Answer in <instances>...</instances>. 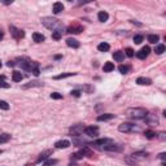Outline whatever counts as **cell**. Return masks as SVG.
Returning a JSON list of instances; mask_svg holds the SVG:
<instances>
[{
  "instance_id": "6da1fadb",
  "label": "cell",
  "mask_w": 166,
  "mask_h": 166,
  "mask_svg": "<svg viewBox=\"0 0 166 166\" xmlns=\"http://www.w3.org/2000/svg\"><path fill=\"white\" fill-rule=\"evenodd\" d=\"M42 23H43L47 29L52 30L53 32L59 31V32H61V34L64 32V25L57 18H53V17H43V18H42Z\"/></svg>"
},
{
  "instance_id": "7a4b0ae2",
  "label": "cell",
  "mask_w": 166,
  "mask_h": 166,
  "mask_svg": "<svg viewBox=\"0 0 166 166\" xmlns=\"http://www.w3.org/2000/svg\"><path fill=\"white\" fill-rule=\"evenodd\" d=\"M148 112L144 108H130L126 110V116L131 119H144Z\"/></svg>"
},
{
  "instance_id": "3957f363",
  "label": "cell",
  "mask_w": 166,
  "mask_h": 166,
  "mask_svg": "<svg viewBox=\"0 0 166 166\" xmlns=\"http://www.w3.org/2000/svg\"><path fill=\"white\" fill-rule=\"evenodd\" d=\"M118 130L121 132H125V134H129V132H139L141 131V127L138 125H134V123L130 122H123L118 126Z\"/></svg>"
},
{
  "instance_id": "277c9868",
  "label": "cell",
  "mask_w": 166,
  "mask_h": 166,
  "mask_svg": "<svg viewBox=\"0 0 166 166\" xmlns=\"http://www.w3.org/2000/svg\"><path fill=\"white\" fill-rule=\"evenodd\" d=\"M112 143H114L112 139H108V138H104V139H97V140H93L92 143H90V146H92V147H95V148H99L100 149L101 147H104V146H108V144H112Z\"/></svg>"
},
{
  "instance_id": "5b68a950",
  "label": "cell",
  "mask_w": 166,
  "mask_h": 166,
  "mask_svg": "<svg viewBox=\"0 0 166 166\" xmlns=\"http://www.w3.org/2000/svg\"><path fill=\"white\" fill-rule=\"evenodd\" d=\"M101 150H108V152H121V150L123 149V147L121 146V144H108V146H104L100 148Z\"/></svg>"
},
{
  "instance_id": "8992f818",
  "label": "cell",
  "mask_w": 166,
  "mask_h": 166,
  "mask_svg": "<svg viewBox=\"0 0 166 166\" xmlns=\"http://www.w3.org/2000/svg\"><path fill=\"white\" fill-rule=\"evenodd\" d=\"M84 134L91 138L99 136V127L97 126H87V127H84Z\"/></svg>"
},
{
  "instance_id": "52a82bcc",
  "label": "cell",
  "mask_w": 166,
  "mask_h": 166,
  "mask_svg": "<svg viewBox=\"0 0 166 166\" xmlns=\"http://www.w3.org/2000/svg\"><path fill=\"white\" fill-rule=\"evenodd\" d=\"M144 119H146V122L149 126H157L160 123L158 117H157L156 114H153V113H147V116H146V118Z\"/></svg>"
},
{
  "instance_id": "ba28073f",
  "label": "cell",
  "mask_w": 166,
  "mask_h": 166,
  "mask_svg": "<svg viewBox=\"0 0 166 166\" xmlns=\"http://www.w3.org/2000/svg\"><path fill=\"white\" fill-rule=\"evenodd\" d=\"M9 30H11L12 37H13L14 39H17V40H18V39H22L23 37H25V32H23L22 30L14 28V26H9Z\"/></svg>"
},
{
  "instance_id": "9c48e42d",
  "label": "cell",
  "mask_w": 166,
  "mask_h": 166,
  "mask_svg": "<svg viewBox=\"0 0 166 166\" xmlns=\"http://www.w3.org/2000/svg\"><path fill=\"white\" fill-rule=\"evenodd\" d=\"M149 52H150V48L148 47V46H146V47H143L136 53V57H138V59H140V60H146L147 57H148V55H149Z\"/></svg>"
},
{
  "instance_id": "30bf717a",
  "label": "cell",
  "mask_w": 166,
  "mask_h": 166,
  "mask_svg": "<svg viewBox=\"0 0 166 166\" xmlns=\"http://www.w3.org/2000/svg\"><path fill=\"white\" fill-rule=\"evenodd\" d=\"M84 131V127L82 125H75V126H73V127L70 129V134H71V136H79Z\"/></svg>"
},
{
  "instance_id": "8fae6325",
  "label": "cell",
  "mask_w": 166,
  "mask_h": 166,
  "mask_svg": "<svg viewBox=\"0 0 166 166\" xmlns=\"http://www.w3.org/2000/svg\"><path fill=\"white\" fill-rule=\"evenodd\" d=\"M87 155H91V153H90V150L87 149V148H84V149L79 150V152L71 155V160H81V158H83V157L87 156Z\"/></svg>"
},
{
  "instance_id": "7c38bea8",
  "label": "cell",
  "mask_w": 166,
  "mask_h": 166,
  "mask_svg": "<svg viewBox=\"0 0 166 166\" xmlns=\"http://www.w3.org/2000/svg\"><path fill=\"white\" fill-rule=\"evenodd\" d=\"M83 31V28L81 25H78V23H75V25H71L70 28L68 29V32L69 34H79V32Z\"/></svg>"
},
{
  "instance_id": "4fadbf2b",
  "label": "cell",
  "mask_w": 166,
  "mask_h": 166,
  "mask_svg": "<svg viewBox=\"0 0 166 166\" xmlns=\"http://www.w3.org/2000/svg\"><path fill=\"white\" fill-rule=\"evenodd\" d=\"M55 147L57 148V149H65V148H69L70 147V141L66 140V139H64V140H59L57 143L55 144Z\"/></svg>"
},
{
  "instance_id": "5bb4252c",
  "label": "cell",
  "mask_w": 166,
  "mask_h": 166,
  "mask_svg": "<svg viewBox=\"0 0 166 166\" xmlns=\"http://www.w3.org/2000/svg\"><path fill=\"white\" fill-rule=\"evenodd\" d=\"M42 86H43V82H39V81H31V82L23 84L22 88L28 90V88H31V87H42Z\"/></svg>"
},
{
  "instance_id": "9a60e30c",
  "label": "cell",
  "mask_w": 166,
  "mask_h": 166,
  "mask_svg": "<svg viewBox=\"0 0 166 166\" xmlns=\"http://www.w3.org/2000/svg\"><path fill=\"white\" fill-rule=\"evenodd\" d=\"M66 44H68V47H70V48H79V46H81L79 42H78L77 39H74V38L66 39Z\"/></svg>"
},
{
  "instance_id": "2e32d148",
  "label": "cell",
  "mask_w": 166,
  "mask_h": 166,
  "mask_svg": "<svg viewBox=\"0 0 166 166\" xmlns=\"http://www.w3.org/2000/svg\"><path fill=\"white\" fill-rule=\"evenodd\" d=\"M136 83L140 84V86H149V84H152V79L146 77H139L136 79Z\"/></svg>"
},
{
  "instance_id": "e0dca14e",
  "label": "cell",
  "mask_w": 166,
  "mask_h": 166,
  "mask_svg": "<svg viewBox=\"0 0 166 166\" xmlns=\"http://www.w3.org/2000/svg\"><path fill=\"white\" fill-rule=\"evenodd\" d=\"M53 13L55 14H59V13H61L62 11H64V4L62 3H60V1H57V3H55L53 4Z\"/></svg>"
},
{
  "instance_id": "ac0fdd59",
  "label": "cell",
  "mask_w": 166,
  "mask_h": 166,
  "mask_svg": "<svg viewBox=\"0 0 166 166\" xmlns=\"http://www.w3.org/2000/svg\"><path fill=\"white\" fill-rule=\"evenodd\" d=\"M114 114H112V113H107V114H100V116L97 117V121L99 122H102V121H110V119H113L114 118Z\"/></svg>"
},
{
  "instance_id": "d6986e66",
  "label": "cell",
  "mask_w": 166,
  "mask_h": 166,
  "mask_svg": "<svg viewBox=\"0 0 166 166\" xmlns=\"http://www.w3.org/2000/svg\"><path fill=\"white\" fill-rule=\"evenodd\" d=\"M125 162L129 166H139L136 158H134L132 156H126L125 157Z\"/></svg>"
},
{
  "instance_id": "ffe728a7",
  "label": "cell",
  "mask_w": 166,
  "mask_h": 166,
  "mask_svg": "<svg viewBox=\"0 0 166 166\" xmlns=\"http://www.w3.org/2000/svg\"><path fill=\"white\" fill-rule=\"evenodd\" d=\"M51 155H52V150H44V152H42L40 153V156H39V158H38V162H42V161H46V160Z\"/></svg>"
},
{
  "instance_id": "44dd1931",
  "label": "cell",
  "mask_w": 166,
  "mask_h": 166,
  "mask_svg": "<svg viewBox=\"0 0 166 166\" xmlns=\"http://www.w3.org/2000/svg\"><path fill=\"white\" fill-rule=\"evenodd\" d=\"M97 18H99V21H100V22H107V21L109 20V14H108L107 12L101 11V12H99Z\"/></svg>"
},
{
  "instance_id": "7402d4cb",
  "label": "cell",
  "mask_w": 166,
  "mask_h": 166,
  "mask_svg": "<svg viewBox=\"0 0 166 166\" xmlns=\"http://www.w3.org/2000/svg\"><path fill=\"white\" fill-rule=\"evenodd\" d=\"M113 59L116 60V61H123V59H125V53L122 52V51H117V52H114L113 53Z\"/></svg>"
},
{
  "instance_id": "603a6c76",
  "label": "cell",
  "mask_w": 166,
  "mask_h": 166,
  "mask_svg": "<svg viewBox=\"0 0 166 166\" xmlns=\"http://www.w3.org/2000/svg\"><path fill=\"white\" fill-rule=\"evenodd\" d=\"M12 79H13V82H21L23 79V75L20 71H13L12 73Z\"/></svg>"
},
{
  "instance_id": "cb8c5ba5",
  "label": "cell",
  "mask_w": 166,
  "mask_h": 166,
  "mask_svg": "<svg viewBox=\"0 0 166 166\" xmlns=\"http://www.w3.org/2000/svg\"><path fill=\"white\" fill-rule=\"evenodd\" d=\"M102 70H104L105 73H110V71L114 70V64H113V62H105Z\"/></svg>"
},
{
  "instance_id": "d4e9b609",
  "label": "cell",
  "mask_w": 166,
  "mask_h": 166,
  "mask_svg": "<svg viewBox=\"0 0 166 166\" xmlns=\"http://www.w3.org/2000/svg\"><path fill=\"white\" fill-rule=\"evenodd\" d=\"M32 39H34V42H37V43H42V42H44V35L39 34V32H34L32 34Z\"/></svg>"
},
{
  "instance_id": "484cf974",
  "label": "cell",
  "mask_w": 166,
  "mask_h": 166,
  "mask_svg": "<svg viewBox=\"0 0 166 166\" xmlns=\"http://www.w3.org/2000/svg\"><path fill=\"white\" fill-rule=\"evenodd\" d=\"M158 40H160V37H158L157 34H150V35H148V42H149V43L156 44Z\"/></svg>"
},
{
  "instance_id": "4316f807",
  "label": "cell",
  "mask_w": 166,
  "mask_h": 166,
  "mask_svg": "<svg viewBox=\"0 0 166 166\" xmlns=\"http://www.w3.org/2000/svg\"><path fill=\"white\" fill-rule=\"evenodd\" d=\"M109 48H110V46L108 43H100L97 46V49L100 51V52H108V51H109Z\"/></svg>"
},
{
  "instance_id": "83f0119b",
  "label": "cell",
  "mask_w": 166,
  "mask_h": 166,
  "mask_svg": "<svg viewBox=\"0 0 166 166\" xmlns=\"http://www.w3.org/2000/svg\"><path fill=\"white\" fill-rule=\"evenodd\" d=\"M31 73L35 75V77H38L39 74H40V70H39V64L37 61H34V65H32V69H31Z\"/></svg>"
},
{
  "instance_id": "f1b7e54d",
  "label": "cell",
  "mask_w": 166,
  "mask_h": 166,
  "mask_svg": "<svg viewBox=\"0 0 166 166\" xmlns=\"http://www.w3.org/2000/svg\"><path fill=\"white\" fill-rule=\"evenodd\" d=\"M9 139H11V135L9 134H1L0 135V144H4V143H7V141H9Z\"/></svg>"
},
{
  "instance_id": "f546056e",
  "label": "cell",
  "mask_w": 166,
  "mask_h": 166,
  "mask_svg": "<svg viewBox=\"0 0 166 166\" xmlns=\"http://www.w3.org/2000/svg\"><path fill=\"white\" fill-rule=\"evenodd\" d=\"M75 75V73H62L60 75H56V77H53V79H64V78H68V77H73Z\"/></svg>"
},
{
  "instance_id": "4dcf8cb0",
  "label": "cell",
  "mask_w": 166,
  "mask_h": 166,
  "mask_svg": "<svg viewBox=\"0 0 166 166\" xmlns=\"http://www.w3.org/2000/svg\"><path fill=\"white\" fill-rule=\"evenodd\" d=\"M57 164H59V161H57V160L51 158V160H46V161L43 162V166H55Z\"/></svg>"
},
{
  "instance_id": "1f68e13d",
  "label": "cell",
  "mask_w": 166,
  "mask_h": 166,
  "mask_svg": "<svg viewBox=\"0 0 166 166\" xmlns=\"http://www.w3.org/2000/svg\"><path fill=\"white\" fill-rule=\"evenodd\" d=\"M155 52L157 53V55H162V53L165 52V46L164 44H158V46L155 48Z\"/></svg>"
},
{
  "instance_id": "d6a6232c",
  "label": "cell",
  "mask_w": 166,
  "mask_h": 166,
  "mask_svg": "<svg viewBox=\"0 0 166 166\" xmlns=\"http://www.w3.org/2000/svg\"><path fill=\"white\" fill-rule=\"evenodd\" d=\"M0 109L8 110V109H9V104H8L7 101H4V100H0Z\"/></svg>"
},
{
  "instance_id": "836d02e7",
  "label": "cell",
  "mask_w": 166,
  "mask_h": 166,
  "mask_svg": "<svg viewBox=\"0 0 166 166\" xmlns=\"http://www.w3.org/2000/svg\"><path fill=\"white\" fill-rule=\"evenodd\" d=\"M118 70H119V73L121 74H126L129 71V66H126V65H121L119 68H118Z\"/></svg>"
},
{
  "instance_id": "e575fe53",
  "label": "cell",
  "mask_w": 166,
  "mask_h": 166,
  "mask_svg": "<svg viewBox=\"0 0 166 166\" xmlns=\"http://www.w3.org/2000/svg\"><path fill=\"white\" fill-rule=\"evenodd\" d=\"M155 136H157L156 132L150 131V130H148V131H146V138H148V139H153Z\"/></svg>"
},
{
  "instance_id": "d590c367",
  "label": "cell",
  "mask_w": 166,
  "mask_h": 166,
  "mask_svg": "<svg viewBox=\"0 0 166 166\" xmlns=\"http://www.w3.org/2000/svg\"><path fill=\"white\" fill-rule=\"evenodd\" d=\"M134 42H135V44H140L141 42H143V35H135Z\"/></svg>"
},
{
  "instance_id": "8d00e7d4",
  "label": "cell",
  "mask_w": 166,
  "mask_h": 166,
  "mask_svg": "<svg viewBox=\"0 0 166 166\" xmlns=\"http://www.w3.org/2000/svg\"><path fill=\"white\" fill-rule=\"evenodd\" d=\"M51 97L55 99V100H60V99H62V95L61 93H57V92H52L51 93Z\"/></svg>"
},
{
  "instance_id": "74e56055",
  "label": "cell",
  "mask_w": 166,
  "mask_h": 166,
  "mask_svg": "<svg viewBox=\"0 0 166 166\" xmlns=\"http://www.w3.org/2000/svg\"><path fill=\"white\" fill-rule=\"evenodd\" d=\"M9 87H11L9 83H7L5 81H1V79H0V88H9Z\"/></svg>"
},
{
  "instance_id": "f35d334b",
  "label": "cell",
  "mask_w": 166,
  "mask_h": 166,
  "mask_svg": "<svg viewBox=\"0 0 166 166\" xmlns=\"http://www.w3.org/2000/svg\"><path fill=\"white\" fill-rule=\"evenodd\" d=\"M61 37H62V34H61V32H59V31L52 32V38H53V39H56V40H59V39H61Z\"/></svg>"
},
{
  "instance_id": "ab89813d",
  "label": "cell",
  "mask_w": 166,
  "mask_h": 166,
  "mask_svg": "<svg viewBox=\"0 0 166 166\" xmlns=\"http://www.w3.org/2000/svg\"><path fill=\"white\" fill-rule=\"evenodd\" d=\"M125 52H126V56L127 57H134V49H132V48H127Z\"/></svg>"
},
{
  "instance_id": "60d3db41",
  "label": "cell",
  "mask_w": 166,
  "mask_h": 166,
  "mask_svg": "<svg viewBox=\"0 0 166 166\" xmlns=\"http://www.w3.org/2000/svg\"><path fill=\"white\" fill-rule=\"evenodd\" d=\"M134 158H136V157H143V156H148V153H144V152H136V153H132L131 155Z\"/></svg>"
},
{
  "instance_id": "b9f144b4",
  "label": "cell",
  "mask_w": 166,
  "mask_h": 166,
  "mask_svg": "<svg viewBox=\"0 0 166 166\" xmlns=\"http://www.w3.org/2000/svg\"><path fill=\"white\" fill-rule=\"evenodd\" d=\"M82 88H83V91H86L87 93H91L93 91V87L92 86H83Z\"/></svg>"
},
{
  "instance_id": "7bdbcfd3",
  "label": "cell",
  "mask_w": 166,
  "mask_h": 166,
  "mask_svg": "<svg viewBox=\"0 0 166 166\" xmlns=\"http://www.w3.org/2000/svg\"><path fill=\"white\" fill-rule=\"evenodd\" d=\"M71 96H75V97H79L81 96V91L79 90H74V91H71Z\"/></svg>"
},
{
  "instance_id": "ee69618b",
  "label": "cell",
  "mask_w": 166,
  "mask_h": 166,
  "mask_svg": "<svg viewBox=\"0 0 166 166\" xmlns=\"http://www.w3.org/2000/svg\"><path fill=\"white\" fill-rule=\"evenodd\" d=\"M158 138L161 139V140H165V139H166V134H165V132H160V134H158Z\"/></svg>"
},
{
  "instance_id": "f6af8a7d",
  "label": "cell",
  "mask_w": 166,
  "mask_h": 166,
  "mask_svg": "<svg viewBox=\"0 0 166 166\" xmlns=\"http://www.w3.org/2000/svg\"><path fill=\"white\" fill-rule=\"evenodd\" d=\"M7 65L9 66V68H12V66L16 65V62H14V61H8V62H7Z\"/></svg>"
},
{
  "instance_id": "bcb514c9",
  "label": "cell",
  "mask_w": 166,
  "mask_h": 166,
  "mask_svg": "<svg viewBox=\"0 0 166 166\" xmlns=\"http://www.w3.org/2000/svg\"><path fill=\"white\" fill-rule=\"evenodd\" d=\"M160 158H161L162 161H165V158H166V153H161V155H160Z\"/></svg>"
},
{
  "instance_id": "7dc6e473",
  "label": "cell",
  "mask_w": 166,
  "mask_h": 166,
  "mask_svg": "<svg viewBox=\"0 0 166 166\" xmlns=\"http://www.w3.org/2000/svg\"><path fill=\"white\" fill-rule=\"evenodd\" d=\"M3 37H4V34H3V31H0V40L3 39Z\"/></svg>"
},
{
  "instance_id": "c3c4849f",
  "label": "cell",
  "mask_w": 166,
  "mask_h": 166,
  "mask_svg": "<svg viewBox=\"0 0 166 166\" xmlns=\"http://www.w3.org/2000/svg\"><path fill=\"white\" fill-rule=\"evenodd\" d=\"M0 79L4 81V79H5V75H0Z\"/></svg>"
},
{
  "instance_id": "681fc988",
  "label": "cell",
  "mask_w": 166,
  "mask_h": 166,
  "mask_svg": "<svg viewBox=\"0 0 166 166\" xmlns=\"http://www.w3.org/2000/svg\"><path fill=\"white\" fill-rule=\"evenodd\" d=\"M1 153H3V150H1V149H0V155H1Z\"/></svg>"
},
{
  "instance_id": "f907efd6",
  "label": "cell",
  "mask_w": 166,
  "mask_h": 166,
  "mask_svg": "<svg viewBox=\"0 0 166 166\" xmlns=\"http://www.w3.org/2000/svg\"><path fill=\"white\" fill-rule=\"evenodd\" d=\"M0 68H1V61H0Z\"/></svg>"
}]
</instances>
